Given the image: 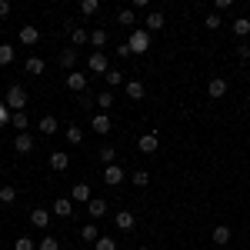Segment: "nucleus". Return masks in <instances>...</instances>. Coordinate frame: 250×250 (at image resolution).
<instances>
[{"label": "nucleus", "instance_id": "1", "mask_svg": "<svg viewBox=\"0 0 250 250\" xmlns=\"http://www.w3.org/2000/svg\"><path fill=\"white\" fill-rule=\"evenodd\" d=\"M3 104L10 107V114H20V110L27 107V90H23L20 83H10L7 94H3Z\"/></svg>", "mask_w": 250, "mask_h": 250}, {"label": "nucleus", "instance_id": "2", "mask_svg": "<svg viewBox=\"0 0 250 250\" xmlns=\"http://www.w3.org/2000/svg\"><path fill=\"white\" fill-rule=\"evenodd\" d=\"M127 47H130V54H147V50H150V34H147L144 27H134Z\"/></svg>", "mask_w": 250, "mask_h": 250}, {"label": "nucleus", "instance_id": "3", "mask_svg": "<svg viewBox=\"0 0 250 250\" xmlns=\"http://www.w3.org/2000/svg\"><path fill=\"white\" fill-rule=\"evenodd\" d=\"M124 180H127V173H124L120 164H110V167L104 170V184H107V187H120Z\"/></svg>", "mask_w": 250, "mask_h": 250}, {"label": "nucleus", "instance_id": "4", "mask_svg": "<svg viewBox=\"0 0 250 250\" xmlns=\"http://www.w3.org/2000/svg\"><path fill=\"white\" fill-rule=\"evenodd\" d=\"M87 80H90V77H87V74H80V70H70L63 83H67V87H70L74 94H87Z\"/></svg>", "mask_w": 250, "mask_h": 250}, {"label": "nucleus", "instance_id": "5", "mask_svg": "<svg viewBox=\"0 0 250 250\" xmlns=\"http://www.w3.org/2000/svg\"><path fill=\"white\" fill-rule=\"evenodd\" d=\"M87 67H90V74H97V77H107V70H110V63H107V54H90Z\"/></svg>", "mask_w": 250, "mask_h": 250}, {"label": "nucleus", "instance_id": "6", "mask_svg": "<svg viewBox=\"0 0 250 250\" xmlns=\"http://www.w3.org/2000/svg\"><path fill=\"white\" fill-rule=\"evenodd\" d=\"M110 127H114L110 114H94L90 117V130H94V134H110Z\"/></svg>", "mask_w": 250, "mask_h": 250}, {"label": "nucleus", "instance_id": "7", "mask_svg": "<svg viewBox=\"0 0 250 250\" xmlns=\"http://www.w3.org/2000/svg\"><path fill=\"white\" fill-rule=\"evenodd\" d=\"M137 147H140V154H157V150H160V137L157 134H140Z\"/></svg>", "mask_w": 250, "mask_h": 250}, {"label": "nucleus", "instance_id": "8", "mask_svg": "<svg viewBox=\"0 0 250 250\" xmlns=\"http://www.w3.org/2000/svg\"><path fill=\"white\" fill-rule=\"evenodd\" d=\"M164 23H167V17H164L160 10H150L147 20H144V30H147V34H157V30H164Z\"/></svg>", "mask_w": 250, "mask_h": 250}, {"label": "nucleus", "instance_id": "9", "mask_svg": "<svg viewBox=\"0 0 250 250\" xmlns=\"http://www.w3.org/2000/svg\"><path fill=\"white\" fill-rule=\"evenodd\" d=\"M67 34H70V43L80 47V43H90V30H83L77 23H67Z\"/></svg>", "mask_w": 250, "mask_h": 250}, {"label": "nucleus", "instance_id": "10", "mask_svg": "<svg viewBox=\"0 0 250 250\" xmlns=\"http://www.w3.org/2000/svg\"><path fill=\"white\" fill-rule=\"evenodd\" d=\"M37 130H40V134H43V137H50V134H57V130H60V124H57V117H54V114H47V117H40V120H37Z\"/></svg>", "mask_w": 250, "mask_h": 250}, {"label": "nucleus", "instance_id": "11", "mask_svg": "<svg viewBox=\"0 0 250 250\" xmlns=\"http://www.w3.org/2000/svg\"><path fill=\"white\" fill-rule=\"evenodd\" d=\"M70 200L90 204V200H94V197H90V184H74V187H70Z\"/></svg>", "mask_w": 250, "mask_h": 250}, {"label": "nucleus", "instance_id": "12", "mask_svg": "<svg viewBox=\"0 0 250 250\" xmlns=\"http://www.w3.org/2000/svg\"><path fill=\"white\" fill-rule=\"evenodd\" d=\"M54 213L63 217V220L74 217V200H70V197H57V200H54Z\"/></svg>", "mask_w": 250, "mask_h": 250}, {"label": "nucleus", "instance_id": "13", "mask_svg": "<svg viewBox=\"0 0 250 250\" xmlns=\"http://www.w3.org/2000/svg\"><path fill=\"white\" fill-rule=\"evenodd\" d=\"M50 213H54V210H43V207H37V210H30V224H34L37 230H43V227L50 224Z\"/></svg>", "mask_w": 250, "mask_h": 250}, {"label": "nucleus", "instance_id": "14", "mask_svg": "<svg viewBox=\"0 0 250 250\" xmlns=\"http://www.w3.org/2000/svg\"><path fill=\"white\" fill-rule=\"evenodd\" d=\"M14 150H17V154H30V150H34V134H17Z\"/></svg>", "mask_w": 250, "mask_h": 250}, {"label": "nucleus", "instance_id": "15", "mask_svg": "<svg viewBox=\"0 0 250 250\" xmlns=\"http://www.w3.org/2000/svg\"><path fill=\"white\" fill-rule=\"evenodd\" d=\"M207 94H210L213 100H220V97L227 94V80H224V77H213L210 83H207Z\"/></svg>", "mask_w": 250, "mask_h": 250}, {"label": "nucleus", "instance_id": "16", "mask_svg": "<svg viewBox=\"0 0 250 250\" xmlns=\"http://www.w3.org/2000/svg\"><path fill=\"white\" fill-rule=\"evenodd\" d=\"M230 227H227V224H220V227H213V244H217V247H227V244H230Z\"/></svg>", "mask_w": 250, "mask_h": 250}, {"label": "nucleus", "instance_id": "17", "mask_svg": "<svg viewBox=\"0 0 250 250\" xmlns=\"http://www.w3.org/2000/svg\"><path fill=\"white\" fill-rule=\"evenodd\" d=\"M70 167V157L63 154V150H57V154H50V170H57V173H63Z\"/></svg>", "mask_w": 250, "mask_h": 250}, {"label": "nucleus", "instance_id": "18", "mask_svg": "<svg viewBox=\"0 0 250 250\" xmlns=\"http://www.w3.org/2000/svg\"><path fill=\"white\" fill-rule=\"evenodd\" d=\"M37 40H40L37 27H20V43H23V47H34Z\"/></svg>", "mask_w": 250, "mask_h": 250}, {"label": "nucleus", "instance_id": "19", "mask_svg": "<svg viewBox=\"0 0 250 250\" xmlns=\"http://www.w3.org/2000/svg\"><path fill=\"white\" fill-rule=\"evenodd\" d=\"M144 94H147L144 80H127V97H130V100H144Z\"/></svg>", "mask_w": 250, "mask_h": 250}, {"label": "nucleus", "instance_id": "20", "mask_svg": "<svg viewBox=\"0 0 250 250\" xmlns=\"http://www.w3.org/2000/svg\"><path fill=\"white\" fill-rule=\"evenodd\" d=\"M104 43H107V30L94 27V30H90V47H94V54H100V50H104Z\"/></svg>", "mask_w": 250, "mask_h": 250}, {"label": "nucleus", "instance_id": "21", "mask_svg": "<svg viewBox=\"0 0 250 250\" xmlns=\"http://www.w3.org/2000/svg\"><path fill=\"white\" fill-rule=\"evenodd\" d=\"M117 23H120V27H130V30H134V23H137V14L130 10V7H124V10H117Z\"/></svg>", "mask_w": 250, "mask_h": 250}, {"label": "nucleus", "instance_id": "22", "mask_svg": "<svg viewBox=\"0 0 250 250\" xmlns=\"http://www.w3.org/2000/svg\"><path fill=\"white\" fill-rule=\"evenodd\" d=\"M87 213H90V217H104V213H107V200H104V197H94V200L87 204Z\"/></svg>", "mask_w": 250, "mask_h": 250}, {"label": "nucleus", "instance_id": "23", "mask_svg": "<svg viewBox=\"0 0 250 250\" xmlns=\"http://www.w3.org/2000/svg\"><path fill=\"white\" fill-rule=\"evenodd\" d=\"M74 63H77V50H74V47H67V50L60 54V67L70 74V70H74Z\"/></svg>", "mask_w": 250, "mask_h": 250}, {"label": "nucleus", "instance_id": "24", "mask_svg": "<svg viewBox=\"0 0 250 250\" xmlns=\"http://www.w3.org/2000/svg\"><path fill=\"white\" fill-rule=\"evenodd\" d=\"M134 213H127V210H120L117 213V230H134Z\"/></svg>", "mask_w": 250, "mask_h": 250}, {"label": "nucleus", "instance_id": "25", "mask_svg": "<svg viewBox=\"0 0 250 250\" xmlns=\"http://www.w3.org/2000/svg\"><path fill=\"white\" fill-rule=\"evenodd\" d=\"M230 30H233V34H237L240 40H244V37H250V20H247V17H237V20H233V27H230Z\"/></svg>", "mask_w": 250, "mask_h": 250}, {"label": "nucleus", "instance_id": "26", "mask_svg": "<svg viewBox=\"0 0 250 250\" xmlns=\"http://www.w3.org/2000/svg\"><path fill=\"white\" fill-rule=\"evenodd\" d=\"M47 70V63H43V57H27V74H34V77H40Z\"/></svg>", "mask_w": 250, "mask_h": 250}, {"label": "nucleus", "instance_id": "27", "mask_svg": "<svg viewBox=\"0 0 250 250\" xmlns=\"http://www.w3.org/2000/svg\"><path fill=\"white\" fill-rule=\"evenodd\" d=\"M80 237H83V240H100V230H97V224H83V227H80Z\"/></svg>", "mask_w": 250, "mask_h": 250}, {"label": "nucleus", "instance_id": "28", "mask_svg": "<svg viewBox=\"0 0 250 250\" xmlns=\"http://www.w3.org/2000/svg\"><path fill=\"white\" fill-rule=\"evenodd\" d=\"M97 107H104V114H107V110L114 107V94H110V90H100V94H97Z\"/></svg>", "mask_w": 250, "mask_h": 250}, {"label": "nucleus", "instance_id": "29", "mask_svg": "<svg viewBox=\"0 0 250 250\" xmlns=\"http://www.w3.org/2000/svg\"><path fill=\"white\" fill-rule=\"evenodd\" d=\"M37 250H60V237H54V233H47L43 240L37 244Z\"/></svg>", "mask_w": 250, "mask_h": 250}, {"label": "nucleus", "instance_id": "30", "mask_svg": "<svg viewBox=\"0 0 250 250\" xmlns=\"http://www.w3.org/2000/svg\"><path fill=\"white\" fill-rule=\"evenodd\" d=\"M7 63H14V47L10 43H0V67H7Z\"/></svg>", "mask_w": 250, "mask_h": 250}, {"label": "nucleus", "instance_id": "31", "mask_svg": "<svg viewBox=\"0 0 250 250\" xmlns=\"http://www.w3.org/2000/svg\"><path fill=\"white\" fill-rule=\"evenodd\" d=\"M114 157H117V150H114V147H110V144H104V147H100V160H104L107 167H110V164H117Z\"/></svg>", "mask_w": 250, "mask_h": 250}, {"label": "nucleus", "instance_id": "32", "mask_svg": "<svg viewBox=\"0 0 250 250\" xmlns=\"http://www.w3.org/2000/svg\"><path fill=\"white\" fill-rule=\"evenodd\" d=\"M67 144H74V147L83 144V130L80 127H67Z\"/></svg>", "mask_w": 250, "mask_h": 250}, {"label": "nucleus", "instance_id": "33", "mask_svg": "<svg viewBox=\"0 0 250 250\" xmlns=\"http://www.w3.org/2000/svg\"><path fill=\"white\" fill-rule=\"evenodd\" d=\"M104 83H107V87H120V83H124V74H120V70H107Z\"/></svg>", "mask_w": 250, "mask_h": 250}, {"label": "nucleus", "instance_id": "34", "mask_svg": "<svg viewBox=\"0 0 250 250\" xmlns=\"http://www.w3.org/2000/svg\"><path fill=\"white\" fill-rule=\"evenodd\" d=\"M14 250H37V244H34L30 237H17V240H14Z\"/></svg>", "mask_w": 250, "mask_h": 250}, {"label": "nucleus", "instance_id": "35", "mask_svg": "<svg viewBox=\"0 0 250 250\" xmlns=\"http://www.w3.org/2000/svg\"><path fill=\"white\" fill-rule=\"evenodd\" d=\"M94 250H117V240L114 237H100V240L94 244Z\"/></svg>", "mask_w": 250, "mask_h": 250}, {"label": "nucleus", "instance_id": "36", "mask_svg": "<svg viewBox=\"0 0 250 250\" xmlns=\"http://www.w3.org/2000/svg\"><path fill=\"white\" fill-rule=\"evenodd\" d=\"M17 200V190L14 187H0V204H14Z\"/></svg>", "mask_w": 250, "mask_h": 250}, {"label": "nucleus", "instance_id": "37", "mask_svg": "<svg viewBox=\"0 0 250 250\" xmlns=\"http://www.w3.org/2000/svg\"><path fill=\"white\" fill-rule=\"evenodd\" d=\"M10 124H14L17 130H27V110H20V114H14V117H10Z\"/></svg>", "mask_w": 250, "mask_h": 250}, {"label": "nucleus", "instance_id": "38", "mask_svg": "<svg viewBox=\"0 0 250 250\" xmlns=\"http://www.w3.org/2000/svg\"><path fill=\"white\" fill-rule=\"evenodd\" d=\"M97 10H100V3H97V0H83V3H80V14H87V17L97 14Z\"/></svg>", "mask_w": 250, "mask_h": 250}, {"label": "nucleus", "instance_id": "39", "mask_svg": "<svg viewBox=\"0 0 250 250\" xmlns=\"http://www.w3.org/2000/svg\"><path fill=\"white\" fill-rule=\"evenodd\" d=\"M130 180H134L137 187H147V184H150V173H147V170H137L134 177H130Z\"/></svg>", "mask_w": 250, "mask_h": 250}, {"label": "nucleus", "instance_id": "40", "mask_svg": "<svg viewBox=\"0 0 250 250\" xmlns=\"http://www.w3.org/2000/svg\"><path fill=\"white\" fill-rule=\"evenodd\" d=\"M204 27H207V30H217V27H220V14H207V17H204Z\"/></svg>", "mask_w": 250, "mask_h": 250}, {"label": "nucleus", "instance_id": "41", "mask_svg": "<svg viewBox=\"0 0 250 250\" xmlns=\"http://www.w3.org/2000/svg\"><path fill=\"white\" fill-rule=\"evenodd\" d=\"M77 104H80V107H87V110H90V107L97 104V97H94V94H80V97H77Z\"/></svg>", "mask_w": 250, "mask_h": 250}, {"label": "nucleus", "instance_id": "42", "mask_svg": "<svg viewBox=\"0 0 250 250\" xmlns=\"http://www.w3.org/2000/svg\"><path fill=\"white\" fill-rule=\"evenodd\" d=\"M230 7H233V0H213V14H224Z\"/></svg>", "mask_w": 250, "mask_h": 250}, {"label": "nucleus", "instance_id": "43", "mask_svg": "<svg viewBox=\"0 0 250 250\" xmlns=\"http://www.w3.org/2000/svg\"><path fill=\"white\" fill-rule=\"evenodd\" d=\"M10 107H7V104H3V100H0V124H10Z\"/></svg>", "mask_w": 250, "mask_h": 250}, {"label": "nucleus", "instance_id": "44", "mask_svg": "<svg viewBox=\"0 0 250 250\" xmlns=\"http://www.w3.org/2000/svg\"><path fill=\"white\" fill-rule=\"evenodd\" d=\"M237 57H240V60H250V43H240V47H237Z\"/></svg>", "mask_w": 250, "mask_h": 250}, {"label": "nucleus", "instance_id": "45", "mask_svg": "<svg viewBox=\"0 0 250 250\" xmlns=\"http://www.w3.org/2000/svg\"><path fill=\"white\" fill-rule=\"evenodd\" d=\"M10 17V0H0V20Z\"/></svg>", "mask_w": 250, "mask_h": 250}, {"label": "nucleus", "instance_id": "46", "mask_svg": "<svg viewBox=\"0 0 250 250\" xmlns=\"http://www.w3.org/2000/svg\"><path fill=\"white\" fill-rule=\"evenodd\" d=\"M134 250H147V247H134Z\"/></svg>", "mask_w": 250, "mask_h": 250}]
</instances>
